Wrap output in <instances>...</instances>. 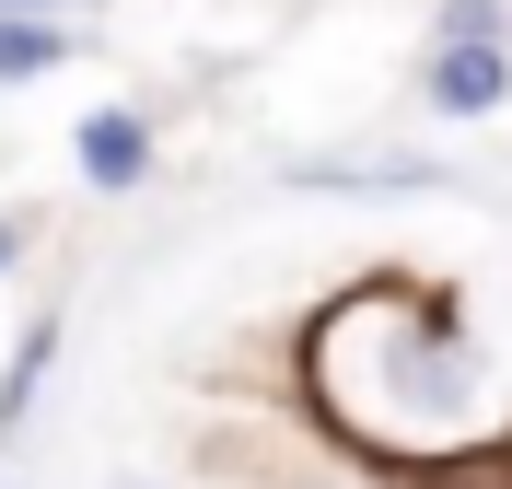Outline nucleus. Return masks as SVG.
I'll list each match as a JSON object with an SVG mask.
<instances>
[{
	"instance_id": "1",
	"label": "nucleus",
	"mask_w": 512,
	"mask_h": 489,
	"mask_svg": "<svg viewBox=\"0 0 512 489\" xmlns=\"http://www.w3.org/2000/svg\"><path fill=\"white\" fill-rule=\"evenodd\" d=\"M501 94H512L501 47H443V59H431V105H443V117H489Z\"/></svg>"
},
{
	"instance_id": "2",
	"label": "nucleus",
	"mask_w": 512,
	"mask_h": 489,
	"mask_svg": "<svg viewBox=\"0 0 512 489\" xmlns=\"http://www.w3.org/2000/svg\"><path fill=\"white\" fill-rule=\"evenodd\" d=\"M82 175H94V187H140V175H152V129H140L128 105L82 117Z\"/></svg>"
},
{
	"instance_id": "3",
	"label": "nucleus",
	"mask_w": 512,
	"mask_h": 489,
	"mask_svg": "<svg viewBox=\"0 0 512 489\" xmlns=\"http://www.w3.org/2000/svg\"><path fill=\"white\" fill-rule=\"evenodd\" d=\"M47 361H59V315H35V326H24V350H12V373H0V431H24L35 385H47Z\"/></svg>"
},
{
	"instance_id": "4",
	"label": "nucleus",
	"mask_w": 512,
	"mask_h": 489,
	"mask_svg": "<svg viewBox=\"0 0 512 489\" xmlns=\"http://www.w3.org/2000/svg\"><path fill=\"white\" fill-rule=\"evenodd\" d=\"M70 59L59 24H35V12H0V82H47V70Z\"/></svg>"
},
{
	"instance_id": "5",
	"label": "nucleus",
	"mask_w": 512,
	"mask_h": 489,
	"mask_svg": "<svg viewBox=\"0 0 512 489\" xmlns=\"http://www.w3.org/2000/svg\"><path fill=\"white\" fill-rule=\"evenodd\" d=\"M431 47H501V12H489V0H454V12H443V35H431Z\"/></svg>"
},
{
	"instance_id": "6",
	"label": "nucleus",
	"mask_w": 512,
	"mask_h": 489,
	"mask_svg": "<svg viewBox=\"0 0 512 489\" xmlns=\"http://www.w3.org/2000/svg\"><path fill=\"white\" fill-rule=\"evenodd\" d=\"M12 268H24V222H0V280H12Z\"/></svg>"
},
{
	"instance_id": "7",
	"label": "nucleus",
	"mask_w": 512,
	"mask_h": 489,
	"mask_svg": "<svg viewBox=\"0 0 512 489\" xmlns=\"http://www.w3.org/2000/svg\"><path fill=\"white\" fill-rule=\"evenodd\" d=\"M0 12H35V0H0Z\"/></svg>"
}]
</instances>
